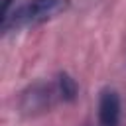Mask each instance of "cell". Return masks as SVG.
<instances>
[{
	"instance_id": "cell-4",
	"label": "cell",
	"mask_w": 126,
	"mask_h": 126,
	"mask_svg": "<svg viewBox=\"0 0 126 126\" xmlns=\"http://www.w3.org/2000/svg\"><path fill=\"white\" fill-rule=\"evenodd\" d=\"M26 0H2V32H14L22 28V8Z\"/></svg>"
},
{
	"instance_id": "cell-3",
	"label": "cell",
	"mask_w": 126,
	"mask_h": 126,
	"mask_svg": "<svg viewBox=\"0 0 126 126\" xmlns=\"http://www.w3.org/2000/svg\"><path fill=\"white\" fill-rule=\"evenodd\" d=\"M96 114H98V124L100 126H118L120 124L122 102H120V94H118L116 89L106 87V89L100 91Z\"/></svg>"
},
{
	"instance_id": "cell-5",
	"label": "cell",
	"mask_w": 126,
	"mask_h": 126,
	"mask_svg": "<svg viewBox=\"0 0 126 126\" xmlns=\"http://www.w3.org/2000/svg\"><path fill=\"white\" fill-rule=\"evenodd\" d=\"M57 83H59V91L63 94V102H73L79 94V87L75 83V79L67 73H59L57 75Z\"/></svg>"
},
{
	"instance_id": "cell-1",
	"label": "cell",
	"mask_w": 126,
	"mask_h": 126,
	"mask_svg": "<svg viewBox=\"0 0 126 126\" xmlns=\"http://www.w3.org/2000/svg\"><path fill=\"white\" fill-rule=\"evenodd\" d=\"M57 102H63L57 77L51 81H35L28 85L20 94V110L26 116H39L51 110Z\"/></svg>"
},
{
	"instance_id": "cell-2",
	"label": "cell",
	"mask_w": 126,
	"mask_h": 126,
	"mask_svg": "<svg viewBox=\"0 0 126 126\" xmlns=\"http://www.w3.org/2000/svg\"><path fill=\"white\" fill-rule=\"evenodd\" d=\"M71 0H26L22 8V28L39 26L63 14Z\"/></svg>"
}]
</instances>
